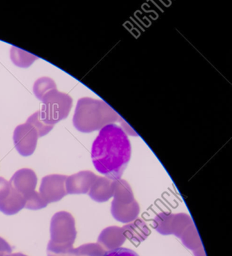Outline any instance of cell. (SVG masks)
<instances>
[{
	"label": "cell",
	"mask_w": 232,
	"mask_h": 256,
	"mask_svg": "<svg viewBox=\"0 0 232 256\" xmlns=\"http://www.w3.org/2000/svg\"><path fill=\"white\" fill-rule=\"evenodd\" d=\"M97 178V175L90 170H83L67 176L66 180L67 194H86L89 192L91 186Z\"/></svg>",
	"instance_id": "obj_7"
},
{
	"label": "cell",
	"mask_w": 232,
	"mask_h": 256,
	"mask_svg": "<svg viewBox=\"0 0 232 256\" xmlns=\"http://www.w3.org/2000/svg\"><path fill=\"white\" fill-rule=\"evenodd\" d=\"M122 229L126 238L138 244L144 241L150 232L146 222L140 218H136L132 222L128 223Z\"/></svg>",
	"instance_id": "obj_12"
},
{
	"label": "cell",
	"mask_w": 232,
	"mask_h": 256,
	"mask_svg": "<svg viewBox=\"0 0 232 256\" xmlns=\"http://www.w3.org/2000/svg\"><path fill=\"white\" fill-rule=\"evenodd\" d=\"M56 89V83L50 78L43 77L38 79L34 84V92L36 97L40 101L52 90Z\"/></svg>",
	"instance_id": "obj_20"
},
{
	"label": "cell",
	"mask_w": 232,
	"mask_h": 256,
	"mask_svg": "<svg viewBox=\"0 0 232 256\" xmlns=\"http://www.w3.org/2000/svg\"><path fill=\"white\" fill-rule=\"evenodd\" d=\"M11 191L10 182L4 178H0V200L5 199Z\"/></svg>",
	"instance_id": "obj_25"
},
{
	"label": "cell",
	"mask_w": 232,
	"mask_h": 256,
	"mask_svg": "<svg viewBox=\"0 0 232 256\" xmlns=\"http://www.w3.org/2000/svg\"><path fill=\"white\" fill-rule=\"evenodd\" d=\"M90 197L96 202H108L114 196V180L98 176L88 192Z\"/></svg>",
	"instance_id": "obj_11"
},
{
	"label": "cell",
	"mask_w": 232,
	"mask_h": 256,
	"mask_svg": "<svg viewBox=\"0 0 232 256\" xmlns=\"http://www.w3.org/2000/svg\"><path fill=\"white\" fill-rule=\"evenodd\" d=\"M132 155L128 134L118 124L106 125L92 143L91 158L97 172L109 179H121Z\"/></svg>",
	"instance_id": "obj_1"
},
{
	"label": "cell",
	"mask_w": 232,
	"mask_h": 256,
	"mask_svg": "<svg viewBox=\"0 0 232 256\" xmlns=\"http://www.w3.org/2000/svg\"><path fill=\"white\" fill-rule=\"evenodd\" d=\"M10 54L13 64L20 68H28L38 59V56L14 46L12 47Z\"/></svg>",
	"instance_id": "obj_17"
},
{
	"label": "cell",
	"mask_w": 232,
	"mask_h": 256,
	"mask_svg": "<svg viewBox=\"0 0 232 256\" xmlns=\"http://www.w3.org/2000/svg\"><path fill=\"white\" fill-rule=\"evenodd\" d=\"M120 119L119 114L106 102L85 97L78 102L73 124L80 132L90 133Z\"/></svg>",
	"instance_id": "obj_2"
},
{
	"label": "cell",
	"mask_w": 232,
	"mask_h": 256,
	"mask_svg": "<svg viewBox=\"0 0 232 256\" xmlns=\"http://www.w3.org/2000/svg\"><path fill=\"white\" fill-rule=\"evenodd\" d=\"M23 208H25L24 197L12 187L8 196L0 200V211L6 215H14Z\"/></svg>",
	"instance_id": "obj_13"
},
{
	"label": "cell",
	"mask_w": 232,
	"mask_h": 256,
	"mask_svg": "<svg viewBox=\"0 0 232 256\" xmlns=\"http://www.w3.org/2000/svg\"><path fill=\"white\" fill-rule=\"evenodd\" d=\"M182 244L188 250H192L194 252L196 250L203 247L200 236L198 233L197 229L194 226V223L188 226L184 233L180 236Z\"/></svg>",
	"instance_id": "obj_16"
},
{
	"label": "cell",
	"mask_w": 232,
	"mask_h": 256,
	"mask_svg": "<svg viewBox=\"0 0 232 256\" xmlns=\"http://www.w3.org/2000/svg\"><path fill=\"white\" fill-rule=\"evenodd\" d=\"M12 248L6 240L0 236V256H8L12 254Z\"/></svg>",
	"instance_id": "obj_26"
},
{
	"label": "cell",
	"mask_w": 232,
	"mask_h": 256,
	"mask_svg": "<svg viewBox=\"0 0 232 256\" xmlns=\"http://www.w3.org/2000/svg\"><path fill=\"white\" fill-rule=\"evenodd\" d=\"M48 256H76L73 246L56 245L49 241L47 248Z\"/></svg>",
	"instance_id": "obj_23"
},
{
	"label": "cell",
	"mask_w": 232,
	"mask_h": 256,
	"mask_svg": "<svg viewBox=\"0 0 232 256\" xmlns=\"http://www.w3.org/2000/svg\"><path fill=\"white\" fill-rule=\"evenodd\" d=\"M106 250L98 244H86L74 248L76 256H103Z\"/></svg>",
	"instance_id": "obj_21"
},
{
	"label": "cell",
	"mask_w": 232,
	"mask_h": 256,
	"mask_svg": "<svg viewBox=\"0 0 232 256\" xmlns=\"http://www.w3.org/2000/svg\"><path fill=\"white\" fill-rule=\"evenodd\" d=\"M8 256H28L26 254H23V253H13V254H10Z\"/></svg>",
	"instance_id": "obj_28"
},
{
	"label": "cell",
	"mask_w": 232,
	"mask_h": 256,
	"mask_svg": "<svg viewBox=\"0 0 232 256\" xmlns=\"http://www.w3.org/2000/svg\"><path fill=\"white\" fill-rule=\"evenodd\" d=\"M50 232L52 244L73 246L77 236L74 217L66 211L56 212L52 217Z\"/></svg>",
	"instance_id": "obj_4"
},
{
	"label": "cell",
	"mask_w": 232,
	"mask_h": 256,
	"mask_svg": "<svg viewBox=\"0 0 232 256\" xmlns=\"http://www.w3.org/2000/svg\"><path fill=\"white\" fill-rule=\"evenodd\" d=\"M112 216L116 221L130 223L136 220L140 214V206L137 200L130 204H121L112 202L110 208Z\"/></svg>",
	"instance_id": "obj_9"
},
{
	"label": "cell",
	"mask_w": 232,
	"mask_h": 256,
	"mask_svg": "<svg viewBox=\"0 0 232 256\" xmlns=\"http://www.w3.org/2000/svg\"><path fill=\"white\" fill-rule=\"evenodd\" d=\"M38 138L36 130L28 122L18 126L13 136L16 150L23 156H29L34 154L36 148Z\"/></svg>",
	"instance_id": "obj_5"
},
{
	"label": "cell",
	"mask_w": 232,
	"mask_h": 256,
	"mask_svg": "<svg viewBox=\"0 0 232 256\" xmlns=\"http://www.w3.org/2000/svg\"><path fill=\"white\" fill-rule=\"evenodd\" d=\"M114 202L130 204L134 202L132 190L127 181L119 179L114 180Z\"/></svg>",
	"instance_id": "obj_14"
},
{
	"label": "cell",
	"mask_w": 232,
	"mask_h": 256,
	"mask_svg": "<svg viewBox=\"0 0 232 256\" xmlns=\"http://www.w3.org/2000/svg\"><path fill=\"white\" fill-rule=\"evenodd\" d=\"M193 253H194V256H206L204 247H202V248H199V250H196V251L194 252Z\"/></svg>",
	"instance_id": "obj_27"
},
{
	"label": "cell",
	"mask_w": 232,
	"mask_h": 256,
	"mask_svg": "<svg viewBox=\"0 0 232 256\" xmlns=\"http://www.w3.org/2000/svg\"><path fill=\"white\" fill-rule=\"evenodd\" d=\"M42 102V108L40 112L49 124L54 126L68 116L73 101L68 94L55 89L48 92Z\"/></svg>",
	"instance_id": "obj_3"
},
{
	"label": "cell",
	"mask_w": 232,
	"mask_h": 256,
	"mask_svg": "<svg viewBox=\"0 0 232 256\" xmlns=\"http://www.w3.org/2000/svg\"><path fill=\"white\" fill-rule=\"evenodd\" d=\"M26 122L30 124L36 130L37 133L38 134V138L42 137V136L48 134L54 128V126L50 125L46 121L40 110L31 115L28 118Z\"/></svg>",
	"instance_id": "obj_18"
},
{
	"label": "cell",
	"mask_w": 232,
	"mask_h": 256,
	"mask_svg": "<svg viewBox=\"0 0 232 256\" xmlns=\"http://www.w3.org/2000/svg\"><path fill=\"white\" fill-rule=\"evenodd\" d=\"M126 240L122 228L110 226L101 232L98 238V244L104 250H115L120 248Z\"/></svg>",
	"instance_id": "obj_10"
},
{
	"label": "cell",
	"mask_w": 232,
	"mask_h": 256,
	"mask_svg": "<svg viewBox=\"0 0 232 256\" xmlns=\"http://www.w3.org/2000/svg\"><path fill=\"white\" fill-rule=\"evenodd\" d=\"M173 214L167 212H161L157 214L152 220V227L160 234H172V220Z\"/></svg>",
	"instance_id": "obj_15"
},
{
	"label": "cell",
	"mask_w": 232,
	"mask_h": 256,
	"mask_svg": "<svg viewBox=\"0 0 232 256\" xmlns=\"http://www.w3.org/2000/svg\"><path fill=\"white\" fill-rule=\"evenodd\" d=\"M37 182L38 178L34 170L22 168L14 173L10 184L12 188L25 197L35 191Z\"/></svg>",
	"instance_id": "obj_8"
},
{
	"label": "cell",
	"mask_w": 232,
	"mask_h": 256,
	"mask_svg": "<svg viewBox=\"0 0 232 256\" xmlns=\"http://www.w3.org/2000/svg\"><path fill=\"white\" fill-rule=\"evenodd\" d=\"M67 176L50 174L42 180L40 193L48 204L59 202L67 194L66 180Z\"/></svg>",
	"instance_id": "obj_6"
},
{
	"label": "cell",
	"mask_w": 232,
	"mask_h": 256,
	"mask_svg": "<svg viewBox=\"0 0 232 256\" xmlns=\"http://www.w3.org/2000/svg\"><path fill=\"white\" fill-rule=\"evenodd\" d=\"M191 216L188 214L180 212V214H174L172 220V234L175 235L176 238H180L184 230L193 224Z\"/></svg>",
	"instance_id": "obj_19"
},
{
	"label": "cell",
	"mask_w": 232,
	"mask_h": 256,
	"mask_svg": "<svg viewBox=\"0 0 232 256\" xmlns=\"http://www.w3.org/2000/svg\"><path fill=\"white\" fill-rule=\"evenodd\" d=\"M24 198L25 208L26 209L36 210L46 208L48 204L38 192L34 191V192L25 196Z\"/></svg>",
	"instance_id": "obj_22"
},
{
	"label": "cell",
	"mask_w": 232,
	"mask_h": 256,
	"mask_svg": "<svg viewBox=\"0 0 232 256\" xmlns=\"http://www.w3.org/2000/svg\"><path fill=\"white\" fill-rule=\"evenodd\" d=\"M103 256H139L138 253L133 250L127 248H115V250H108Z\"/></svg>",
	"instance_id": "obj_24"
}]
</instances>
